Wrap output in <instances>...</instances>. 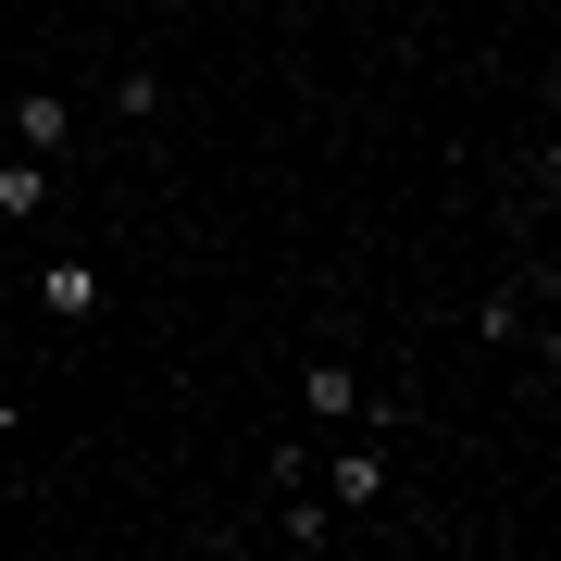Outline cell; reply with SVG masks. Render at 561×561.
<instances>
[{
  "instance_id": "1",
  "label": "cell",
  "mask_w": 561,
  "mask_h": 561,
  "mask_svg": "<svg viewBox=\"0 0 561 561\" xmlns=\"http://www.w3.org/2000/svg\"><path fill=\"white\" fill-rule=\"evenodd\" d=\"M0 138H13V150H62V138H76V113H62V88H13V125H0Z\"/></svg>"
},
{
  "instance_id": "2",
  "label": "cell",
  "mask_w": 561,
  "mask_h": 561,
  "mask_svg": "<svg viewBox=\"0 0 561 561\" xmlns=\"http://www.w3.org/2000/svg\"><path fill=\"white\" fill-rule=\"evenodd\" d=\"M337 537V500H324V486H287L275 500V549H324Z\"/></svg>"
},
{
  "instance_id": "3",
  "label": "cell",
  "mask_w": 561,
  "mask_h": 561,
  "mask_svg": "<svg viewBox=\"0 0 561 561\" xmlns=\"http://www.w3.org/2000/svg\"><path fill=\"white\" fill-rule=\"evenodd\" d=\"M38 213H50V162L13 150V162H0V225H38Z\"/></svg>"
},
{
  "instance_id": "4",
  "label": "cell",
  "mask_w": 561,
  "mask_h": 561,
  "mask_svg": "<svg viewBox=\"0 0 561 561\" xmlns=\"http://www.w3.org/2000/svg\"><path fill=\"white\" fill-rule=\"evenodd\" d=\"M300 400H312V424H362V375H350V362H312Z\"/></svg>"
},
{
  "instance_id": "5",
  "label": "cell",
  "mask_w": 561,
  "mask_h": 561,
  "mask_svg": "<svg viewBox=\"0 0 561 561\" xmlns=\"http://www.w3.org/2000/svg\"><path fill=\"white\" fill-rule=\"evenodd\" d=\"M387 500V449L362 437V449H337V512H375Z\"/></svg>"
},
{
  "instance_id": "6",
  "label": "cell",
  "mask_w": 561,
  "mask_h": 561,
  "mask_svg": "<svg viewBox=\"0 0 561 561\" xmlns=\"http://www.w3.org/2000/svg\"><path fill=\"white\" fill-rule=\"evenodd\" d=\"M38 312H62V324L101 312V275H88V262H50V275H38Z\"/></svg>"
},
{
  "instance_id": "7",
  "label": "cell",
  "mask_w": 561,
  "mask_h": 561,
  "mask_svg": "<svg viewBox=\"0 0 561 561\" xmlns=\"http://www.w3.org/2000/svg\"><path fill=\"white\" fill-rule=\"evenodd\" d=\"M113 113H125V125L162 113V76H150V62H125V76H113Z\"/></svg>"
},
{
  "instance_id": "8",
  "label": "cell",
  "mask_w": 561,
  "mask_h": 561,
  "mask_svg": "<svg viewBox=\"0 0 561 561\" xmlns=\"http://www.w3.org/2000/svg\"><path fill=\"white\" fill-rule=\"evenodd\" d=\"M0 125H13V88H0Z\"/></svg>"
},
{
  "instance_id": "9",
  "label": "cell",
  "mask_w": 561,
  "mask_h": 561,
  "mask_svg": "<svg viewBox=\"0 0 561 561\" xmlns=\"http://www.w3.org/2000/svg\"><path fill=\"white\" fill-rule=\"evenodd\" d=\"M138 13H175V0H138Z\"/></svg>"
}]
</instances>
